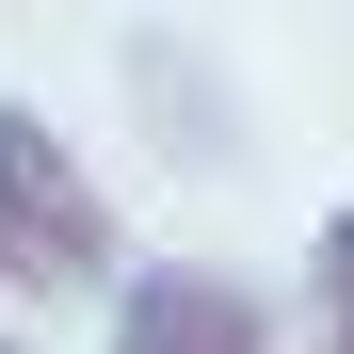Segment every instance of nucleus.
<instances>
[{"instance_id":"7ed1b4c3","label":"nucleus","mask_w":354,"mask_h":354,"mask_svg":"<svg viewBox=\"0 0 354 354\" xmlns=\"http://www.w3.org/2000/svg\"><path fill=\"white\" fill-rule=\"evenodd\" d=\"M306 322H322V354H354V209L322 225V258H306Z\"/></svg>"},{"instance_id":"f03ea898","label":"nucleus","mask_w":354,"mask_h":354,"mask_svg":"<svg viewBox=\"0 0 354 354\" xmlns=\"http://www.w3.org/2000/svg\"><path fill=\"white\" fill-rule=\"evenodd\" d=\"M113 354H274V322H258L242 274L161 258V274H129V306H113Z\"/></svg>"},{"instance_id":"f257e3e1","label":"nucleus","mask_w":354,"mask_h":354,"mask_svg":"<svg viewBox=\"0 0 354 354\" xmlns=\"http://www.w3.org/2000/svg\"><path fill=\"white\" fill-rule=\"evenodd\" d=\"M0 274H17V290H97L113 274V194L65 161V129L17 113V97H0Z\"/></svg>"}]
</instances>
